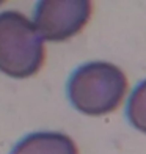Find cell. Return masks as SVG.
I'll return each mask as SVG.
<instances>
[{"instance_id": "cell-4", "label": "cell", "mask_w": 146, "mask_h": 154, "mask_svg": "<svg viewBox=\"0 0 146 154\" xmlns=\"http://www.w3.org/2000/svg\"><path fill=\"white\" fill-rule=\"evenodd\" d=\"M10 154H79L75 142L61 132H33L16 143Z\"/></svg>"}, {"instance_id": "cell-1", "label": "cell", "mask_w": 146, "mask_h": 154, "mask_svg": "<svg viewBox=\"0 0 146 154\" xmlns=\"http://www.w3.org/2000/svg\"><path fill=\"white\" fill-rule=\"evenodd\" d=\"M127 87V77L121 68L108 61H90L71 74L66 91L77 112L88 116H102L121 106Z\"/></svg>"}, {"instance_id": "cell-6", "label": "cell", "mask_w": 146, "mask_h": 154, "mask_svg": "<svg viewBox=\"0 0 146 154\" xmlns=\"http://www.w3.org/2000/svg\"><path fill=\"white\" fill-rule=\"evenodd\" d=\"M0 3H2V2H0Z\"/></svg>"}, {"instance_id": "cell-2", "label": "cell", "mask_w": 146, "mask_h": 154, "mask_svg": "<svg viewBox=\"0 0 146 154\" xmlns=\"http://www.w3.org/2000/svg\"><path fill=\"white\" fill-rule=\"evenodd\" d=\"M44 39L25 14L0 13V72L13 79L35 75L44 65Z\"/></svg>"}, {"instance_id": "cell-5", "label": "cell", "mask_w": 146, "mask_h": 154, "mask_svg": "<svg viewBox=\"0 0 146 154\" xmlns=\"http://www.w3.org/2000/svg\"><path fill=\"white\" fill-rule=\"evenodd\" d=\"M126 116L132 128L146 134V80L138 83L129 96Z\"/></svg>"}, {"instance_id": "cell-3", "label": "cell", "mask_w": 146, "mask_h": 154, "mask_svg": "<svg viewBox=\"0 0 146 154\" xmlns=\"http://www.w3.org/2000/svg\"><path fill=\"white\" fill-rule=\"evenodd\" d=\"M91 13L93 3L87 0H43L36 5L33 25L43 39L60 43L75 36Z\"/></svg>"}]
</instances>
